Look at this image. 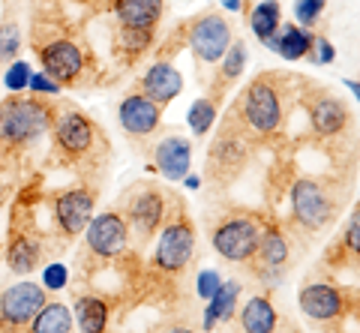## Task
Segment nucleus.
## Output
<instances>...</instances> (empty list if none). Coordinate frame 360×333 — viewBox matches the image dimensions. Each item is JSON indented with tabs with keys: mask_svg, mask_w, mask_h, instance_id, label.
Here are the masks:
<instances>
[{
	"mask_svg": "<svg viewBox=\"0 0 360 333\" xmlns=\"http://www.w3.org/2000/svg\"><path fill=\"white\" fill-rule=\"evenodd\" d=\"M240 117L258 136H274V132L283 126L285 105H283V91H279L276 79L262 75V79H255L246 87L240 96Z\"/></svg>",
	"mask_w": 360,
	"mask_h": 333,
	"instance_id": "obj_2",
	"label": "nucleus"
},
{
	"mask_svg": "<svg viewBox=\"0 0 360 333\" xmlns=\"http://www.w3.org/2000/svg\"><path fill=\"white\" fill-rule=\"evenodd\" d=\"M180 91H184V75L165 60L153 63L139 81V93H144L148 99H153V103H160V105H168Z\"/></svg>",
	"mask_w": 360,
	"mask_h": 333,
	"instance_id": "obj_17",
	"label": "nucleus"
},
{
	"mask_svg": "<svg viewBox=\"0 0 360 333\" xmlns=\"http://www.w3.org/2000/svg\"><path fill=\"white\" fill-rule=\"evenodd\" d=\"M348 120H352V115H348V108L336 96L319 93V96L309 99V124L319 136H324V138L340 136V132L348 126Z\"/></svg>",
	"mask_w": 360,
	"mask_h": 333,
	"instance_id": "obj_16",
	"label": "nucleus"
},
{
	"mask_svg": "<svg viewBox=\"0 0 360 333\" xmlns=\"http://www.w3.org/2000/svg\"><path fill=\"white\" fill-rule=\"evenodd\" d=\"M165 214H168V202H165L162 190H156V186H139V192L129 195V210H127L129 219L127 222L144 240L153 237L156 231L162 228Z\"/></svg>",
	"mask_w": 360,
	"mask_h": 333,
	"instance_id": "obj_12",
	"label": "nucleus"
},
{
	"mask_svg": "<svg viewBox=\"0 0 360 333\" xmlns=\"http://www.w3.org/2000/svg\"><path fill=\"white\" fill-rule=\"evenodd\" d=\"M45 303H49V292H45V285L37 282H18L6 292H0V330L15 333L27 327Z\"/></svg>",
	"mask_w": 360,
	"mask_h": 333,
	"instance_id": "obj_6",
	"label": "nucleus"
},
{
	"mask_svg": "<svg viewBox=\"0 0 360 333\" xmlns=\"http://www.w3.org/2000/svg\"><path fill=\"white\" fill-rule=\"evenodd\" d=\"M162 333H195V330H189L186 325H172V327H165Z\"/></svg>",
	"mask_w": 360,
	"mask_h": 333,
	"instance_id": "obj_40",
	"label": "nucleus"
},
{
	"mask_svg": "<svg viewBox=\"0 0 360 333\" xmlns=\"http://www.w3.org/2000/svg\"><path fill=\"white\" fill-rule=\"evenodd\" d=\"M189 129L195 132V136H205V132H210L213 126V120H217V103H213L210 96H201L193 103V108H189Z\"/></svg>",
	"mask_w": 360,
	"mask_h": 333,
	"instance_id": "obj_29",
	"label": "nucleus"
},
{
	"mask_svg": "<svg viewBox=\"0 0 360 333\" xmlns=\"http://www.w3.org/2000/svg\"><path fill=\"white\" fill-rule=\"evenodd\" d=\"M4 81H6V87H9L13 93H21V91L27 87V81H30V66H27L25 60H15V63L6 70V79H4Z\"/></svg>",
	"mask_w": 360,
	"mask_h": 333,
	"instance_id": "obj_34",
	"label": "nucleus"
},
{
	"mask_svg": "<svg viewBox=\"0 0 360 333\" xmlns=\"http://www.w3.org/2000/svg\"><path fill=\"white\" fill-rule=\"evenodd\" d=\"M345 84H348V91H352V93L360 99V81H345Z\"/></svg>",
	"mask_w": 360,
	"mask_h": 333,
	"instance_id": "obj_42",
	"label": "nucleus"
},
{
	"mask_svg": "<svg viewBox=\"0 0 360 333\" xmlns=\"http://www.w3.org/2000/svg\"><path fill=\"white\" fill-rule=\"evenodd\" d=\"M54 124V111L42 96H6L0 103V148L21 150L42 138Z\"/></svg>",
	"mask_w": 360,
	"mask_h": 333,
	"instance_id": "obj_1",
	"label": "nucleus"
},
{
	"mask_svg": "<svg viewBox=\"0 0 360 333\" xmlns=\"http://www.w3.org/2000/svg\"><path fill=\"white\" fill-rule=\"evenodd\" d=\"M39 60H42V70L45 75H51L60 87H70L78 84L84 72V51L78 42L66 39V37H54L49 42L39 46Z\"/></svg>",
	"mask_w": 360,
	"mask_h": 333,
	"instance_id": "obj_8",
	"label": "nucleus"
},
{
	"mask_svg": "<svg viewBox=\"0 0 360 333\" xmlns=\"http://www.w3.org/2000/svg\"><path fill=\"white\" fill-rule=\"evenodd\" d=\"M250 27L264 46H270L276 39L279 27H283V6H279V0H262L250 13Z\"/></svg>",
	"mask_w": 360,
	"mask_h": 333,
	"instance_id": "obj_23",
	"label": "nucleus"
},
{
	"mask_svg": "<svg viewBox=\"0 0 360 333\" xmlns=\"http://www.w3.org/2000/svg\"><path fill=\"white\" fill-rule=\"evenodd\" d=\"M18 46H21L18 25L15 21H4V25H0V63L13 60L18 54Z\"/></svg>",
	"mask_w": 360,
	"mask_h": 333,
	"instance_id": "obj_31",
	"label": "nucleus"
},
{
	"mask_svg": "<svg viewBox=\"0 0 360 333\" xmlns=\"http://www.w3.org/2000/svg\"><path fill=\"white\" fill-rule=\"evenodd\" d=\"M276 309L270 303V297L258 294V297H250L240 309V327L243 333H274L276 330Z\"/></svg>",
	"mask_w": 360,
	"mask_h": 333,
	"instance_id": "obj_19",
	"label": "nucleus"
},
{
	"mask_svg": "<svg viewBox=\"0 0 360 333\" xmlns=\"http://www.w3.org/2000/svg\"><path fill=\"white\" fill-rule=\"evenodd\" d=\"M186 42L198 60L217 63V60H222V54L231 46V25L219 13H207L189 27Z\"/></svg>",
	"mask_w": 360,
	"mask_h": 333,
	"instance_id": "obj_10",
	"label": "nucleus"
},
{
	"mask_svg": "<svg viewBox=\"0 0 360 333\" xmlns=\"http://www.w3.org/2000/svg\"><path fill=\"white\" fill-rule=\"evenodd\" d=\"M324 6H328V0H295V18L300 21V27L315 25Z\"/></svg>",
	"mask_w": 360,
	"mask_h": 333,
	"instance_id": "obj_32",
	"label": "nucleus"
},
{
	"mask_svg": "<svg viewBox=\"0 0 360 333\" xmlns=\"http://www.w3.org/2000/svg\"><path fill=\"white\" fill-rule=\"evenodd\" d=\"M222 4H225V9H231V13H238L240 9V0H222Z\"/></svg>",
	"mask_w": 360,
	"mask_h": 333,
	"instance_id": "obj_41",
	"label": "nucleus"
},
{
	"mask_svg": "<svg viewBox=\"0 0 360 333\" xmlns=\"http://www.w3.org/2000/svg\"><path fill=\"white\" fill-rule=\"evenodd\" d=\"M258 237H262V228L255 219L234 216L219 222V228L213 231V249L225 261H252L258 252Z\"/></svg>",
	"mask_w": 360,
	"mask_h": 333,
	"instance_id": "obj_7",
	"label": "nucleus"
},
{
	"mask_svg": "<svg viewBox=\"0 0 360 333\" xmlns=\"http://www.w3.org/2000/svg\"><path fill=\"white\" fill-rule=\"evenodd\" d=\"M27 87L33 91V96H58L60 93V84L54 81L51 75H45V72H30Z\"/></svg>",
	"mask_w": 360,
	"mask_h": 333,
	"instance_id": "obj_35",
	"label": "nucleus"
},
{
	"mask_svg": "<svg viewBox=\"0 0 360 333\" xmlns=\"http://www.w3.org/2000/svg\"><path fill=\"white\" fill-rule=\"evenodd\" d=\"M184 183H186V190H198V186H201V177H198V174H186Z\"/></svg>",
	"mask_w": 360,
	"mask_h": 333,
	"instance_id": "obj_39",
	"label": "nucleus"
},
{
	"mask_svg": "<svg viewBox=\"0 0 360 333\" xmlns=\"http://www.w3.org/2000/svg\"><path fill=\"white\" fill-rule=\"evenodd\" d=\"M117 120L129 136L144 138L150 132H156V126L162 124V105L148 99L144 93H129L117 108Z\"/></svg>",
	"mask_w": 360,
	"mask_h": 333,
	"instance_id": "obj_13",
	"label": "nucleus"
},
{
	"mask_svg": "<svg viewBox=\"0 0 360 333\" xmlns=\"http://www.w3.org/2000/svg\"><path fill=\"white\" fill-rule=\"evenodd\" d=\"M238 297H240V282H222L219 292L207 301L205 309V330H213L219 321H229L234 315V306H238Z\"/></svg>",
	"mask_w": 360,
	"mask_h": 333,
	"instance_id": "obj_24",
	"label": "nucleus"
},
{
	"mask_svg": "<svg viewBox=\"0 0 360 333\" xmlns=\"http://www.w3.org/2000/svg\"><path fill=\"white\" fill-rule=\"evenodd\" d=\"M42 259V247L39 240H33L30 235H13L9 237V247H6V264L13 273H30L37 270V264Z\"/></svg>",
	"mask_w": 360,
	"mask_h": 333,
	"instance_id": "obj_21",
	"label": "nucleus"
},
{
	"mask_svg": "<svg viewBox=\"0 0 360 333\" xmlns=\"http://www.w3.org/2000/svg\"><path fill=\"white\" fill-rule=\"evenodd\" d=\"M297 303H300V313L312 321H336L345 309L340 288L330 282H309L307 288H300Z\"/></svg>",
	"mask_w": 360,
	"mask_h": 333,
	"instance_id": "obj_14",
	"label": "nucleus"
},
{
	"mask_svg": "<svg viewBox=\"0 0 360 333\" xmlns=\"http://www.w3.org/2000/svg\"><path fill=\"white\" fill-rule=\"evenodd\" d=\"M66 282H70V270H66V264L54 261V264L45 268V273H42L45 292H60V288H66Z\"/></svg>",
	"mask_w": 360,
	"mask_h": 333,
	"instance_id": "obj_33",
	"label": "nucleus"
},
{
	"mask_svg": "<svg viewBox=\"0 0 360 333\" xmlns=\"http://www.w3.org/2000/svg\"><path fill=\"white\" fill-rule=\"evenodd\" d=\"M342 240H345V249H352L354 255H360V202L352 207V216H348Z\"/></svg>",
	"mask_w": 360,
	"mask_h": 333,
	"instance_id": "obj_36",
	"label": "nucleus"
},
{
	"mask_svg": "<svg viewBox=\"0 0 360 333\" xmlns=\"http://www.w3.org/2000/svg\"><path fill=\"white\" fill-rule=\"evenodd\" d=\"M87 249L96 259H117L129 243V222L123 219L117 210H105V214H94V219L87 222Z\"/></svg>",
	"mask_w": 360,
	"mask_h": 333,
	"instance_id": "obj_9",
	"label": "nucleus"
},
{
	"mask_svg": "<svg viewBox=\"0 0 360 333\" xmlns=\"http://www.w3.org/2000/svg\"><path fill=\"white\" fill-rule=\"evenodd\" d=\"M0 165H4V148H0Z\"/></svg>",
	"mask_w": 360,
	"mask_h": 333,
	"instance_id": "obj_43",
	"label": "nucleus"
},
{
	"mask_svg": "<svg viewBox=\"0 0 360 333\" xmlns=\"http://www.w3.org/2000/svg\"><path fill=\"white\" fill-rule=\"evenodd\" d=\"M246 159V141L238 138L231 129H225L222 136L213 141L210 148V165H213V174H219L225 169H240Z\"/></svg>",
	"mask_w": 360,
	"mask_h": 333,
	"instance_id": "obj_20",
	"label": "nucleus"
},
{
	"mask_svg": "<svg viewBox=\"0 0 360 333\" xmlns=\"http://www.w3.org/2000/svg\"><path fill=\"white\" fill-rule=\"evenodd\" d=\"M75 318L82 333H105L108 327V303L96 294H82L75 301Z\"/></svg>",
	"mask_w": 360,
	"mask_h": 333,
	"instance_id": "obj_25",
	"label": "nucleus"
},
{
	"mask_svg": "<svg viewBox=\"0 0 360 333\" xmlns=\"http://www.w3.org/2000/svg\"><path fill=\"white\" fill-rule=\"evenodd\" d=\"M219 285H222V276H219L217 270H201V273H198V288H195V292H198L201 301H210V297L219 292Z\"/></svg>",
	"mask_w": 360,
	"mask_h": 333,
	"instance_id": "obj_37",
	"label": "nucleus"
},
{
	"mask_svg": "<svg viewBox=\"0 0 360 333\" xmlns=\"http://www.w3.org/2000/svg\"><path fill=\"white\" fill-rule=\"evenodd\" d=\"M54 144H58V153L66 162H82L90 157L94 144L99 138V132L94 126L84 111H63V115H54Z\"/></svg>",
	"mask_w": 360,
	"mask_h": 333,
	"instance_id": "obj_4",
	"label": "nucleus"
},
{
	"mask_svg": "<svg viewBox=\"0 0 360 333\" xmlns=\"http://www.w3.org/2000/svg\"><path fill=\"white\" fill-rule=\"evenodd\" d=\"M291 210H295V219L303 228L321 231L324 226L333 222L336 202H333V195L324 190V183L312 181V177H300V181L291 186Z\"/></svg>",
	"mask_w": 360,
	"mask_h": 333,
	"instance_id": "obj_5",
	"label": "nucleus"
},
{
	"mask_svg": "<svg viewBox=\"0 0 360 333\" xmlns=\"http://www.w3.org/2000/svg\"><path fill=\"white\" fill-rule=\"evenodd\" d=\"M153 42V30H144V27H127L120 25L117 27V48L127 54V58H139V54H144L150 48Z\"/></svg>",
	"mask_w": 360,
	"mask_h": 333,
	"instance_id": "obj_28",
	"label": "nucleus"
},
{
	"mask_svg": "<svg viewBox=\"0 0 360 333\" xmlns=\"http://www.w3.org/2000/svg\"><path fill=\"white\" fill-rule=\"evenodd\" d=\"M246 66V46L243 42H231L229 51L222 54V70H219V81L222 84H231L234 79H240Z\"/></svg>",
	"mask_w": 360,
	"mask_h": 333,
	"instance_id": "obj_30",
	"label": "nucleus"
},
{
	"mask_svg": "<svg viewBox=\"0 0 360 333\" xmlns=\"http://www.w3.org/2000/svg\"><path fill=\"white\" fill-rule=\"evenodd\" d=\"M115 15L127 27L153 30L162 18V0H115Z\"/></svg>",
	"mask_w": 360,
	"mask_h": 333,
	"instance_id": "obj_18",
	"label": "nucleus"
},
{
	"mask_svg": "<svg viewBox=\"0 0 360 333\" xmlns=\"http://www.w3.org/2000/svg\"><path fill=\"white\" fill-rule=\"evenodd\" d=\"M27 327L30 333H72V313L63 303H45Z\"/></svg>",
	"mask_w": 360,
	"mask_h": 333,
	"instance_id": "obj_27",
	"label": "nucleus"
},
{
	"mask_svg": "<svg viewBox=\"0 0 360 333\" xmlns=\"http://www.w3.org/2000/svg\"><path fill=\"white\" fill-rule=\"evenodd\" d=\"M307 58H312L315 63H333L336 48H333V42H330V39L319 37V39H312V48H309Z\"/></svg>",
	"mask_w": 360,
	"mask_h": 333,
	"instance_id": "obj_38",
	"label": "nucleus"
},
{
	"mask_svg": "<svg viewBox=\"0 0 360 333\" xmlns=\"http://www.w3.org/2000/svg\"><path fill=\"white\" fill-rule=\"evenodd\" d=\"M270 51H276L279 58H285V60H300V58H307L309 48H312V37L303 27L297 25H283L276 33V39L267 46Z\"/></svg>",
	"mask_w": 360,
	"mask_h": 333,
	"instance_id": "obj_22",
	"label": "nucleus"
},
{
	"mask_svg": "<svg viewBox=\"0 0 360 333\" xmlns=\"http://www.w3.org/2000/svg\"><path fill=\"white\" fill-rule=\"evenodd\" d=\"M96 210V192L87 190V186H78V190H66L63 195H58L54 202V222H58L63 237H78L87 228V222L94 219Z\"/></svg>",
	"mask_w": 360,
	"mask_h": 333,
	"instance_id": "obj_11",
	"label": "nucleus"
},
{
	"mask_svg": "<svg viewBox=\"0 0 360 333\" xmlns=\"http://www.w3.org/2000/svg\"><path fill=\"white\" fill-rule=\"evenodd\" d=\"M153 171H160L168 181H184L193 169V144H189V138L168 136L153 148Z\"/></svg>",
	"mask_w": 360,
	"mask_h": 333,
	"instance_id": "obj_15",
	"label": "nucleus"
},
{
	"mask_svg": "<svg viewBox=\"0 0 360 333\" xmlns=\"http://www.w3.org/2000/svg\"><path fill=\"white\" fill-rule=\"evenodd\" d=\"M255 259L262 261V268H285L288 261V240L276 226H267L258 237V252Z\"/></svg>",
	"mask_w": 360,
	"mask_h": 333,
	"instance_id": "obj_26",
	"label": "nucleus"
},
{
	"mask_svg": "<svg viewBox=\"0 0 360 333\" xmlns=\"http://www.w3.org/2000/svg\"><path fill=\"white\" fill-rule=\"evenodd\" d=\"M165 216L168 219L162 222L153 249V268L162 273H180L195 255V228L184 214V207H180V214H165Z\"/></svg>",
	"mask_w": 360,
	"mask_h": 333,
	"instance_id": "obj_3",
	"label": "nucleus"
}]
</instances>
